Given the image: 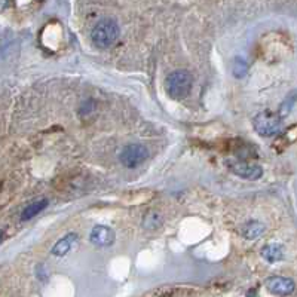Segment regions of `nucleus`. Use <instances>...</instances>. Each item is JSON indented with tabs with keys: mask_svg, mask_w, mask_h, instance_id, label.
<instances>
[{
	"mask_svg": "<svg viewBox=\"0 0 297 297\" xmlns=\"http://www.w3.org/2000/svg\"><path fill=\"white\" fill-rule=\"evenodd\" d=\"M2 241H3V232L0 231V242H2Z\"/></svg>",
	"mask_w": 297,
	"mask_h": 297,
	"instance_id": "nucleus-14",
	"label": "nucleus"
},
{
	"mask_svg": "<svg viewBox=\"0 0 297 297\" xmlns=\"http://www.w3.org/2000/svg\"><path fill=\"white\" fill-rule=\"evenodd\" d=\"M89 239L97 247H109L115 242V232L109 226L98 225L91 231Z\"/></svg>",
	"mask_w": 297,
	"mask_h": 297,
	"instance_id": "nucleus-7",
	"label": "nucleus"
},
{
	"mask_svg": "<svg viewBox=\"0 0 297 297\" xmlns=\"http://www.w3.org/2000/svg\"><path fill=\"white\" fill-rule=\"evenodd\" d=\"M265 232V225H262L260 221H248L247 225L242 228V237L245 239H257L259 237H262Z\"/></svg>",
	"mask_w": 297,
	"mask_h": 297,
	"instance_id": "nucleus-10",
	"label": "nucleus"
},
{
	"mask_svg": "<svg viewBox=\"0 0 297 297\" xmlns=\"http://www.w3.org/2000/svg\"><path fill=\"white\" fill-rule=\"evenodd\" d=\"M92 43L98 48H110L119 39V26L115 20L106 18L95 24L91 31Z\"/></svg>",
	"mask_w": 297,
	"mask_h": 297,
	"instance_id": "nucleus-2",
	"label": "nucleus"
},
{
	"mask_svg": "<svg viewBox=\"0 0 297 297\" xmlns=\"http://www.w3.org/2000/svg\"><path fill=\"white\" fill-rule=\"evenodd\" d=\"M37 2H42V0H37Z\"/></svg>",
	"mask_w": 297,
	"mask_h": 297,
	"instance_id": "nucleus-15",
	"label": "nucleus"
},
{
	"mask_svg": "<svg viewBox=\"0 0 297 297\" xmlns=\"http://www.w3.org/2000/svg\"><path fill=\"white\" fill-rule=\"evenodd\" d=\"M48 199H39V201H34L31 204H29L24 211L21 212V220H30L33 218L34 215H37L39 212H42L46 207H48Z\"/></svg>",
	"mask_w": 297,
	"mask_h": 297,
	"instance_id": "nucleus-11",
	"label": "nucleus"
},
{
	"mask_svg": "<svg viewBox=\"0 0 297 297\" xmlns=\"http://www.w3.org/2000/svg\"><path fill=\"white\" fill-rule=\"evenodd\" d=\"M229 168L234 174H237L238 177L247 178V180H257L263 176V170L259 165H253V164H247V162H231Z\"/></svg>",
	"mask_w": 297,
	"mask_h": 297,
	"instance_id": "nucleus-6",
	"label": "nucleus"
},
{
	"mask_svg": "<svg viewBox=\"0 0 297 297\" xmlns=\"http://www.w3.org/2000/svg\"><path fill=\"white\" fill-rule=\"evenodd\" d=\"M193 87V76L187 70H176L165 79V91L174 100L186 98Z\"/></svg>",
	"mask_w": 297,
	"mask_h": 297,
	"instance_id": "nucleus-1",
	"label": "nucleus"
},
{
	"mask_svg": "<svg viewBox=\"0 0 297 297\" xmlns=\"http://www.w3.org/2000/svg\"><path fill=\"white\" fill-rule=\"evenodd\" d=\"M144 226L147 229H156L159 226V214H147L144 218Z\"/></svg>",
	"mask_w": 297,
	"mask_h": 297,
	"instance_id": "nucleus-13",
	"label": "nucleus"
},
{
	"mask_svg": "<svg viewBox=\"0 0 297 297\" xmlns=\"http://www.w3.org/2000/svg\"><path fill=\"white\" fill-rule=\"evenodd\" d=\"M254 129L262 135V137H272L281 129V119L278 115L266 110L259 113L254 120H253Z\"/></svg>",
	"mask_w": 297,
	"mask_h": 297,
	"instance_id": "nucleus-3",
	"label": "nucleus"
},
{
	"mask_svg": "<svg viewBox=\"0 0 297 297\" xmlns=\"http://www.w3.org/2000/svg\"><path fill=\"white\" fill-rule=\"evenodd\" d=\"M262 256L266 262L269 263H276L279 260H282L284 257V250L281 245L278 244H269V245H265L262 248Z\"/></svg>",
	"mask_w": 297,
	"mask_h": 297,
	"instance_id": "nucleus-9",
	"label": "nucleus"
},
{
	"mask_svg": "<svg viewBox=\"0 0 297 297\" xmlns=\"http://www.w3.org/2000/svg\"><path fill=\"white\" fill-rule=\"evenodd\" d=\"M76 239H78V235L68 234L67 237H64L62 239H59V241L52 247V254L57 256V257L65 256V254L71 250V247H73L74 242H76Z\"/></svg>",
	"mask_w": 297,
	"mask_h": 297,
	"instance_id": "nucleus-8",
	"label": "nucleus"
},
{
	"mask_svg": "<svg viewBox=\"0 0 297 297\" xmlns=\"http://www.w3.org/2000/svg\"><path fill=\"white\" fill-rule=\"evenodd\" d=\"M267 290L275 296H288L294 291V282L285 276H270L266 279Z\"/></svg>",
	"mask_w": 297,
	"mask_h": 297,
	"instance_id": "nucleus-5",
	"label": "nucleus"
},
{
	"mask_svg": "<svg viewBox=\"0 0 297 297\" xmlns=\"http://www.w3.org/2000/svg\"><path fill=\"white\" fill-rule=\"evenodd\" d=\"M232 70H234V74H235L237 78H244L245 73H247V64H245V61L237 58L234 61V68Z\"/></svg>",
	"mask_w": 297,
	"mask_h": 297,
	"instance_id": "nucleus-12",
	"label": "nucleus"
},
{
	"mask_svg": "<svg viewBox=\"0 0 297 297\" xmlns=\"http://www.w3.org/2000/svg\"><path fill=\"white\" fill-rule=\"evenodd\" d=\"M148 156L147 148L143 144L134 143V144H126L122 152H120V162L126 168H135L141 165Z\"/></svg>",
	"mask_w": 297,
	"mask_h": 297,
	"instance_id": "nucleus-4",
	"label": "nucleus"
}]
</instances>
